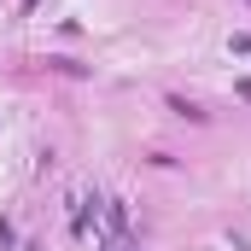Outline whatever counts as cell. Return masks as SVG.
I'll list each match as a JSON object with an SVG mask.
<instances>
[{
  "label": "cell",
  "mask_w": 251,
  "mask_h": 251,
  "mask_svg": "<svg viewBox=\"0 0 251 251\" xmlns=\"http://www.w3.org/2000/svg\"><path fill=\"white\" fill-rule=\"evenodd\" d=\"M240 94H246V100H251V82H240Z\"/></svg>",
  "instance_id": "1"
}]
</instances>
